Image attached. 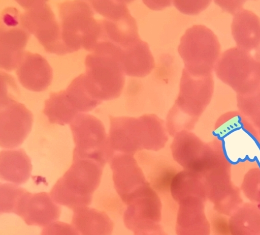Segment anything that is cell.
I'll return each instance as SVG.
<instances>
[{
	"label": "cell",
	"mask_w": 260,
	"mask_h": 235,
	"mask_svg": "<svg viewBox=\"0 0 260 235\" xmlns=\"http://www.w3.org/2000/svg\"><path fill=\"white\" fill-rule=\"evenodd\" d=\"M134 235H168L165 231L161 226H158L157 227L143 230V231H141L139 232H137L136 233H134Z\"/></svg>",
	"instance_id": "d590c367"
},
{
	"label": "cell",
	"mask_w": 260,
	"mask_h": 235,
	"mask_svg": "<svg viewBox=\"0 0 260 235\" xmlns=\"http://www.w3.org/2000/svg\"><path fill=\"white\" fill-rule=\"evenodd\" d=\"M72 224L81 235H111L114 222L106 213L89 207L73 210Z\"/></svg>",
	"instance_id": "cb8c5ba5"
},
{
	"label": "cell",
	"mask_w": 260,
	"mask_h": 235,
	"mask_svg": "<svg viewBox=\"0 0 260 235\" xmlns=\"http://www.w3.org/2000/svg\"><path fill=\"white\" fill-rule=\"evenodd\" d=\"M70 128L75 145L73 160L89 159L104 167L112 155L102 122L93 115L79 113Z\"/></svg>",
	"instance_id": "30bf717a"
},
{
	"label": "cell",
	"mask_w": 260,
	"mask_h": 235,
	"mask_svg": "<svg viewBox=\"0 0 260 235\" xmlns=\"http://www.w3.org/2000/svg\"><path fill=\"white\" fill-rule=\"evenodd\" d=\"M129 2L90 1L94 11L104 18L100 20L102 34L99 42H110L124 49L140 39L136 20L127 8Z\"/></svg>",
	"instance_id": "8fae6325"
},
{
	"label": "cell",
	"mask_w": 260,
	"mask_h": 235,
	"mask_svg": "<svg viewBox=\"0 0 260 235\" xmlns=\"http://www.w3.org/2000/svg\"><path fill=\"white\" fill-rule=\"evenodd\" d=\"M259 235H260V234H259Z\"/></svg>",
	"instance_id": "74e56055"
},
{
	"label": "cell",
	"mask_w": 260,
	"mask_h": 235,
	"mask_svg": "<svg viewBox=\"0 0 260 235\" xmlns=\"http://www.w3.org/2000/svg\"><path fill=\"white\" fill-rule=\"evenodd\" d=\"M237 100L239 111L250 122L260 135V88L249 95H237Z\"/></svg>",
	"instance_id": "f1b7e54d"
},
{
	"label": "cell",
	"mask_w": 260,
	"mask_h": 235,
	"mask_svg": "<svg viewBox=\"0 0 260 235\" xmlns=\"http://www.w3.org/2000/svg\"><path fill=\"white\" fill-rule=\"evenodd\" d=\"M66 92L67 97L79 113L91 111L102 103L92 97L87 89L83 74L75 78Z\"/></svg>",
	"instance_id": "83f0119b"
},
{
	"label": "cell",
	"mask_w": 260,
	"mask_h": 235,
	"mask_svg": "<svg viewBox=\"0 0 260 235\" xmlns=\"http://www.w3.org/2000/svg\"><path fill=\"white\" fill-rule=\"evenodd\" d=\"M214 134L232 166H260L259 134L240 111L221 115L216 122Z\"/></svg>",
	"instance_id": "3957f363"
},
{
	"label": "cell",
	"mask_w": 260,
	"mask_h": 235,
	"mask_svg": "<svg viewBox=\"0 0 260 235\" xmlns=\"http://www.w3.org/2000/svg\"><path fill=\"white\" fill-rule=\"evenodd\" d=\"M18 80L24 88L32 92L45 91L53 80V70L39 54L26 51L16 69Z\"/></svg>",
	"instance_id": "ac0fdd59"
},
{
	"label": "cell",
	"mask_w": 260,
	"mask_h": 235,
	"mask_svg": "<svg viewBox=\"0 0 260 235\" xmlns=\"http://www.w3.org/2000/svg\"><path fill=\"white\" fill-rule=\"evenodd\" d=\"M104 167L89 159H76L50 191L54 202L73 211L91 203L101 182Z\"/></svg>",
	"instance_id": "8992f818"
},
{
	"label": "cell",
	"mask_w": 260,
	"mask_h": 235,
	"mask_svg": "<svg viewBox=\"0 0 260 235\" xmlns=\"http://www.w3.org/2000/svg\"><path fill=\"white\" fill-rule=\"evenodd\" d=\"M214 71L238 95H249L260 88V64L250 52L238 47L222 53Z\"/></svg>",
	"instance_id": "9c48e42d"
},
{
	"label": "cell",
	"mask_w": 260,
	"mask_h": 235,
	"mask_svg": "<svg viewBox=\"0 0 260 235\" xmlns=\"http://www.w3.org/2000/svg\"><path fill=\"white\" fill-rule=\"evenodd\" d=\"M61 210L46 192L31 194L27 191L22 197L16 215L22 218L28 225L47 226L57 221Z\"/></svg>",
	"instance_id": "e0dca14e"
},
{
	"label": "cell",
	"mask_w": 260,
	"mask_h": 235,
	"mask_svg": "<svg viewBox=\"0 0 260 235\" xmlns=\"http://www.w3.org/2000/svg\"><path fill=\"white\" fill-rule=\"evenodd\" d=\"M211 1H174L178 10L187 15H197L208 7Z\"/></svg>",
	"instance_id": "d6a6232c"
},
{
	"label": "cell",
	"mask_w": 260,
	"mask_h": 235,
	"mask_svg": "<svg viewBox=\"0 0 260 235\" xmlns=\"http://www.w3.org/2000/svg\"><path fill=\"white\" fill-rule=\"evenodd\" d=\"M31 171L30 159L23 149L1 151L0 175L2 179L19 186L27 182Z\"/></svg>",
	"instance_id": "603a6c76"
},
{
	"label": "cell",
	"mask_w": 260,
	"mask_h": 235,
	"mask_svg": "<svg viewBox=\"0 0 260 235\" xmlns=\"http://www.w3.org/2000/svg\"><path fill=\"white\" fill-rule=\"evenodd\" d=\"M62 44L67 54L85 49L93 51L102 33L100 20L89 1L72 0L58 5Z\"/></svg>",
	"instance_id": "5b68a950"
},
{
	"label": "cell",
	"mask_w": 260,
	"mask_h": 235,
	"mask_svg": "<svg viewBox=\"0 0 260 235\" xmlns=\"http://www.w3.org/2000/svg\"><path fill=\"white\" fill-rule=\"evenodd\" d=\"M232 235L260 234V211L256 204H243L229 218Z\"/></svg>",
	"instance_id": "484cf974"
},
{
	"label": "cell",
	"mask_w": 260,
	"mask_h": 235,
	"mask_svg": "<svg viewBox=\"0 0 260 235\" xmlns=\"http://www.w3.org/2000/svg\"><path fill=\"white\" fill-rule=\"evenodd\" d=\"M241 190L260 211V166L251 168L243 178Z\"/></svg>",
	"instance_id": "4dcf8cb0"
},
{
	"label": "cell",
	"mask_w": 260,
	"mask_h": 235,
	"mask_svg": "<svg viewBox=\"0 0 260 235\" xmlns=\"http://www.w3.org/2000/svg\"><path fill=\"white\" fill-rule=\"evenodd\" d=\"M171 195L178 203L188 198L195 197L206 202L207 193L202 178L198 174L183 170L176 174L170 184Z\"/></svg>",
	"instance_id": "d4e9b609"
},
{
	"label": "cell",
	"mask_w": 260,
	"mask_h": 235,
	"mask_svg": "<svg viewBox=\"0 0 260 235\" xmlns=\"http://www.w3.org/2000/svg\"><path fill=\"white\" fill-rule=\"evenodd\" d=\"M206 148L207 144L193 133L187 131L178 133L171 145L175 161L183 170L199 175Z\"/></svg>",
	"instance_id": "ffe728a7"
},
{
	"label": "cell",
	"mask_w": 260,
	"mask_h": 235,
	"mask_svg": "<svg viewBox=\"0 0 260 235\" xmlns=\"http://www.w3.org/2000/svg\"><path fill=\"white\" fill-rule=\"evenodd\" d=\"M44 114L52 124H70L79 112L67 97L66 90L52 92L45 101Z\"/></svg>",
	"instance_id": "4316f807"
},
{
	"label": "cell",
	"mask_w": 260,
	"mask_h": 235,
	"mask_svg": "<svg viewBox=\"0 0 260 235\" xmlns=\"http://www.w3.org/2000/svg\"><path fill=\"white\" fill-rule=\"evenodd\" d=\"M0 120L1 146L11 150L22 144L31 132L33 115L24 104L8 100L1 101Z\"/></svg>",
	"instance_id": "5bb4252c"
},
{
	"label": "cell",
	"mask_w": 260,
	"mask_h": 235,
	"mask_svg": "<svg viewBox=\"0 0 260 235\" xmlns=\"http://www.w3.org/2000/svg\"><path fill=\"white\" fill-rule=\"evenodd\" d=\"M121 64L125 75L133 77L144 78L155 67L149 45L140 39L122 49Z\"/></svg>",
	"instance_id": "44dd1931"
},
{
	"label": "cell",
	"mask_w": 260,
	"mask_h": 235,
	"mask_svg": "<svg viewBox=\"0 0 260 235\" xmlns=\"http://www.w3.org/2000/svg\"><path fill=\"white\" fill-rule=\"evenodd\" d=\"M203 200L188 197L180 201L176 232L177 235H210L211 224Z\"/></svg>",
	"instance_id": "d6986e66"
},
{
	"label": "cell",
	"mask_w": 260,
	"mask_h": 235,
	"mask_svg": "<svg viewBox=\"0 0 260 235\" xmlns=\"http://www.w3.org/2000/svg\"><path fill=\"white\" fill-rule=\"evenodd\" d=\"M0 32V65L2 69L11 71L22 61L31 34L25 26L22 14L15 8L2 12Z\"/></svg>",
	"instance_id": "4fadbf2b"
},
{
	"label": "cell",
	"mask_w": 260,
	"mask_h": 235,
	"mask_svg": "<svg viewBox=\"0 0 260 235\" xmlns=\"http://www.w3.org/2000/svg\"><path fill=\"white\" fill-rule=\"evenodd\" d=\"M213 91V75L194 77L183 69L178 98L167 117L166 128L171 136L194 128L210 104Z\"/></svg>",
	"instance_id": "277c9868"
},
{
	"label": "cell",
	"mask_w": 260,
	"mask_h": 235,
	"mask_svg": "<svg viewBox=\"0 0 260 235\" xmlns=\"http://www.w3.org/2000/svg\"><path fill=\"white\" fill-rule=\"evenodd\" d=\"M124 213L126 228L134 233L160 226L162 204L156 191L147 185L127 205Z\"/></svg>",
	"instance_id": "9a60e30c"
},
{
	"label": "cell",
	"mask_w": 260,
	"mask_h": 235,
	"mask_svg": "<svg viewBox=\"0 0 260 235\" xmlns=\"http://www.w3.org/2000/svg\"><path fill=\"white\" fill-rule=\"evenodd\" d=\"M232 165L223 149L213 153L201 178L206 188L207 198L217 213L230 217L244 204L241 189L232 180Z\"/></svg>",
	"instance_id": "52a82bcc"
},
{
	"label": "cell",
	"mask_w": 260,
	"mask_h": 235,
	"mask_svg": "<svg viewBox=\"0 0 260 235\" xmlns=\"http://www.w3.org/2000/svg\"><path fill=\"white\" fill-rule=\"evenodd\" d=\"M19 96L18 86L11 75L1 73V100L13 99L17 100Z\"/></svg>",
	"instance_id": "1f68e13d"
},
{
	"label": "cell",
	"mask_w": 260,
	"mask_h": 235,
	"mask_svg": "<svg viewBox=\"0 0 260 235\" xmlns=\"http://www.w3.org/2000/svg\"><path fill=\"white\" fill-rule=\"evenodd\" d=\"M27 191L12 184H1V213H16L20 201Z\"/></svg>",
	"instance_id": "f546056e"
},
{
	"label": "cell",
	"mask_w": 260,
	"mask_h": 235,
	"mask_svg": "<svg viewBox=\"0 0 260 235\" xmlns=\"http://www.w3.org/2000/svg\"><path fill=\"white\" fill-rule=\"evenodd\" d=\"M253 57L255 61H257L260 64V47L255 49V52Z\"/></svg>",
	"instance_id": "8d00e7d4"
},
{
	"label": "cell",
	"mask_w": 260,
	"mask_h": 235,
	"mask_svg": "<svg viewBox=\"0 0 260 235\" xmlns=\"http://www.w3.org/2000/svg\"><path fill=\"white\" fill-rule=\"evenodd\" d=\"M109 163L117 194L127 205L149 183L134 155L116 154Z\"/></svg>",
	"instance_id": "2e32d148"
},
{
	"label": "cell",
	"mask_w": 260,
	"mask_h": 235,
	"mask_svg": "<svg viewBox=\"0 0 260 235\" xmlns=\"http://www.w3.org/2000/svg\"><path fill=\"white\" fill-rule=\"evenodd\" d=\"M23 8L25 26L35 36L47 52L67 54L61 40V28L48 1H17Z\"/></svg>",
	"instance_id": "7c38bea8"
},
{
	"label": "cell",
	"mask_w": 260,
	"mask_h": 235,
	"mask_svg": "<svg viewBox=\"0 0 260 235\" xmlns=\"http://www.w3.org/2000/svg\"><path fill=\"white\" fill-rule=\"evenodd\" d=\"M41 235H80L73 226L61 222H54L45 226Z\"/></svg>",
	"instance_id": "836d02e7"
},
{
	"label": "cell",
	"mask_w": 260,
	"mask_h": 235,
	"mask_svg": "<svg viewBox=\"0 0 260 235\" xmlns=\"http://www.w3.org/2000/svg\"><path fill=\"white\" fill-rule=\"evenodd\" d=\"M220 51L217 37L203 25H195L188 28L178 47L184 69L192 76L199 77L212 75Z\"/></svg>",
	"instance_id": "ba28073f"
},
{
	"label": "cell",
	"mask_w": 260,
	"mask_h": 235,
	"mask_svg": "<svg viewBox=\"0 0 260 235\" xmlns=\"http://www.w3.org/2000/svg\"><path fill=\"white\" fill-rule=\"evenodd\" d=\"M232 31L238 48L250 52L260 47V19L253 12L244 9L237 12Z\"/></svg>",
	"instance_id": "7402d4cb"
},
{
	"label": "cell",
	"mask_w": 260,
	"mask_h": 235,
	"mask_svg": "<svg viewBox=\"0 0 260 235\" xmlns=\"http://www.w3.org/2000/svg\"><path fill=\"white\" fill-rule=\"evenodd\" d=\"M122 49L108 41H100L85 60L84 81L94 99L118 98L123 90L125 76L121 64Z\"/></svg>",
	"instance_id": "7a4b0ae2"
},
{
	"label": "cell",
	"mask_w": 260,
	"mask_h": 235,
	"mask_svg": "<svg viewBox=\"0 0 260 235\" xmlns=\"http://www.w3.org/2000/svg\"><path fill=\"white\" fill-rule=\"evenodd\" d=\"M227 217L218 213L212 217L211 223L214 235H232Z\"/></svg>",
	"instance_id": "e575fe53"
},
{
	"label": "cell",
	"mask_w": 260,
	"mask_h": 235,
	"mask_svg": "<svg viewBox=\"0 0 260 235\" xmlns=\"http://www.w3.org/2000/svg\"><path fill=\"white\" fill-rule=\"evenodd\" d=\"M109 118L108 143L112 157L116 154L134 155L142 150L158 151L169 140L166 125L156 115Z\"/></svg>",
	"instance_id": "6da1fadb"
}]
</instances>
